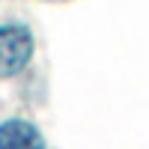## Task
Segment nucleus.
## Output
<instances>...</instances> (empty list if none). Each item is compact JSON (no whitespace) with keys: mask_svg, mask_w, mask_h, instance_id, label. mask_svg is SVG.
Returning <instances> with one entry per match:
<instances>
[{"mask_svg":"<svg viewBox=\"0 0 149 149\" xmlns=\"http://www.w3.org/2000/svg\"><path fill=\"white\" fill-rule=\"evenodd\" d=\"M33 57V36L21 24H3L0 27V81L15 78Z\"/></svg>","mask_w":149,"mask_h":149,"instance_id":"1","label":"nucleus"},{"mask_svg":"<svg viewBox=\"0 0 149 149\" xmlns=\"http://www.w3.org/2000/svg\"><path fill=\"white\" fill-rule=\"evenodd\" d=\"M0 149H45V140L36 125L24 119H9L0 125Z\"/></svg>","mask_w":149,"mask_h":149,"instance_id":"2","label":"nucleus"}]
</instances>
